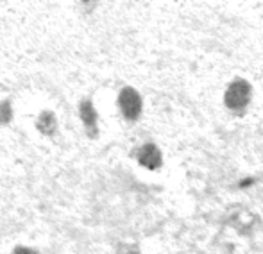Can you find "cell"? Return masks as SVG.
Listing matches in <instances>:
<instances>
[{
  "label": "cell",
  "mask_w": 263,
  "mask_h": 254,
  "mask_svg": "<svg viewBox=\"0 0 263 254\" xmlns=\"http://www.w3.org/2000/svg\"><path fill=\"white\" fill-rule=\"evenodd\" d=\"M251 101H253V88L251 83L246 79H235L229 83L224 93V104L229 111L242 113L249 108Z\"/></svg>",
  "instance_id": "obj_1"
},
{
  "label": "cell",
  "mask_w": 263,
  "mask_h": 254,
  "mask_svg": "<svg viewBox=\"0 0 263 254\" xmlns=\"http://www.w3.org/2000/svg\"><path fill=\"white\" fill-rule=\"evenodd\" d=\"M117 106L122 119L127 120V122L140 120V116L143 113V99L140 95V91L135 90L133 86H124L118 91Z\"/></svg>",
  "instance_id": "obj_2"
},
{
  "label": "cell",
  "mask_w": 263,
  "mask_h": 254,
  "mask_svg": "<svg viewBox=\"0 0 263 254\" xmlns=\"http://www.w3.org/2000/svg\"><path fill=\"white\" fill-rule=\"evenodd\" d=\"M77 115L84 127V132L90 138H97L99 136V111L95 108L91 99H81L77 104Z\"/></svg>",
  "instance_id": "obj_3"
},
{
  "label": "cell",
  "mask_w": 263,
  "mask_h": 254,
  "mask_svg": "<svg viewBox=\"0 0 263 254\" xmlns=\"http://www.w3.org/2000/svg\"><path fill=\"white\" fill-rule=\"evenodd\" d=\"M136 160L147 170H158L163 165V154L154 143H143L136 150Z\"/></svg>",
  "instance_id": "obj_4"
},
{
  "label": "cell",
  "mask_w": 263,
  "mask_h": 254,
  "mask_svg": "<svg viewBox=\"0 0 263 254\" xmlns=\"http://www.w3.org/2000/svg\"><path fill=\"white\" fill-rule=\"evenodd\" d=\"M36 129H38L40 134L47 136V138L58 134L59 122H58L55 113L50 111V109H43V111L36 116Z\"/></svg>",
  "instance_id": "obj_5"
},
{
  "label": "cell",
  "mask_w": 263,
  "mask_h": 254,
  "mask_svg": "<svg viewBox=\"0 0 263 254\" xmlns=\"http://www.w3.org/2000/svg\"><path fill=\"white\" fill-rule=\"evenodd\" d=\"M14 120V108L9 99L0 101V126H9Z\"/></svg>",
  "instance_id": "obj_6"
},
{
  "label": "cell",
  "mask_w": 263,
  "mask_h": 254,
  "mask_svg": "<svg viewBox=\"0 0 263 254\" xmlns=\"http://www.w3.org/2000/svg\"><path fill=\"white\" fill-rule=\"evenodd\" d=\"M13 254H40V251L31 247V245H16V247L13 249Z\"/></svg>",
  "instance_id": "obj_7"
},
{
  "label": "cell",
  "mask_w": 263,
  "mask_h": 254,
  "mask_svg": "<svg viewBox=\"0 0 263 254\" xmlns=\"http://www.w3.org/2000/svg\"><path fill=\"white\" fill-rule=\"evenodd\" d=\"M125 254H142V252H138V251H129V252H125Z\"/></svg>",
  "instance_id": "obj_8"
}]
</instances>
